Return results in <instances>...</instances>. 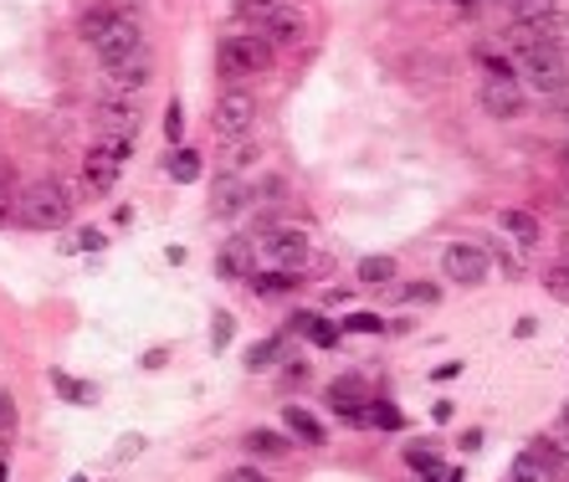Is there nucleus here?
<instances>
[{"label": "nucleus", "mask_w": 569, "mask_h": 482, "mask_svg": "<svg viewBox=\"0 0 569 482\" xmlns=\"http://www.w3.org/2000/svg\"><path fill=\"white\" fill-rule=\"evenodd\" d=\"M73 482H83V478H73Z\"/></svg>", "instance_id": "09e8293b"}, {"label": "nucleus", "mask_w": 569, "mask_h": 482, "mask_svg": "<svg viewBox=\"0 0 569 482\" xmlns=\"http://www.w3.org/2000/svg\"><path fill=\"white\" fill-rule=\"evenodd\" d=\"M252 287L262 293V298H277V293H293V272H252Z\"/></svg>", "instance_id": "b1692460"}, {"label": "nucleus", "mask_w": 569, "mask_h": 482, "mask_svg": "<svg viewBox=\"0 0 569 482\" xmlns=\"http://www.w3.org/2000/svg\"><path fill=\"white\" fill-rule=\"evenodd\" d=\"M478 103H482V113H488V119L513 123V119H524V113H528V92L518 88V83H482Z\"/></svg>", "instance_id": "6e6552de"}, {"label": "nucleus", "mask_w": 569, "mask_h": 482, "mask_svg": "<svg viewBox=\"0 0 569 482\" xmlns=\"http://www.w3.org/2000/svg\"><path fill=\"white\" fill-rule=\"evenodd\" d=\"M169 175H175L180 185L200 180V154H195V150H175V154H169Z\"/></svg>", "instance_id": "393cba45"}, {"label": "nucleus", "mask_w": 569, "mask_h": 482, "mask_svg": "<svg viewBox=\"0 0 569 482\" xmlns=\"http://www.w3.org/2000/svg\"><path fill=\"white\" fill-rule=\"evenodd\" d=\"M478 6H513V0H478Z\"/></svg>", "instance_id": "c03bdc74"}, {"label": "nucleus", "mask_w": 569, "mask_h": 482, "mask_svg": "<svg viewBox=\"0 0 569 482\" xmlns=\"http://www.w3.org/2000/svg\"><path fill=\"white\" fill-rule=\"evenodd\" d=\"M252 262H256V252L247 247V241H231V247L221 252V272H226V277H241V272L252 277Z\"/></svg>", "instance_id": "412c9836"}, {"label": "nucleus", "mask_w": 569, "mask_h": 482, "mask_svg": "<svg viewBox=\"0 0 569 482\" xmlns=\"http://www.w3.org/2000/svg\"><path fill=\"white\" fill-rule=\"evenodd\" d=\"M293 329H303L314 344H324V349L339 344V324H329V318H318V314H298L293 318Z\"/></svg>", "instance_id": "a211bd4d"}, {"label": "nucleus", "mask_w": 569, "mask_h": 482, "mask_svg": "<svg viewBox=\"0 0 569 482\" xmlns=\"http://www.w3.org/2000/svg\"><path fill=\"white\" fill-rule=\"evenodd\" d=\"M165 139L180 144V103H169V119H165Z\"/></svg>", "instance_id": "e433bc0d"}, {"label": "nucleus", "mask_w": 569, "mask_h": 482, "mask_svg": "<svg viewBox=\"0 0 569 482\" xmlns=\"http://www.w3.org/2000/svg\"><path fill=\"white\" fill-rule=\"evenodd\" d=\"M478 62H482V73H488V83H518L513 62L497 57V52H488V46H478Z\"/></svg>", "instance_id": "5701e85b"}, {"label": "nucleus", "mask_w": 569, "mask_h": 482, "mask_svg": "<svg viewBox=\"0 0 569 482\" xmlns=\"http://www.w3.org/2000/svg\"><path fill=\"white\" fill-rule=\"evenodd\" d=\"M11 431H15V401L0 391V437H11Z\"/></svg>", "instance_id": "f704fd0d"}, {"label": "nucleus", "mask_w": 569, "mask_h": 482, "mask_svg": "<svg viewBox=\"0 0 569 482\" xmlns=\"http://www.w3.org/2000/svg\"><path fill=\"white\" fill-rule=\"evenodd\" d=\"M329 401H333L339 410H344V406H370V395H364V380H360V375L333 380V385H329Z\"/></svg>", "instance_id": "6ab92c4d"}, {"label": "nucleus", "mask_w": 569, "mask_h": 482, "mask_svg": "<svg viewBox=\"0 0 569 482\" xmlns=\"http://www.w3.org/2000/svg\"><path fill=\"white\" fill-rule=\"evenodd\" d=\"M0 482H6V462H0Z\"/></svg>", "instance_id": "a18cd8bd"}, {"label": "nucleus", "mask_w": 569, "mask_h": 482, "mask_svg": "<svg viewBox=\"0 0 569 482\" xmlns=\"http://www.w3.org/2000/svg\"><path fill=\"white\" fill-rule=\"evenodd\" d=\"M67 216H73V200H67V190L57 180H31L15 196V221L31 231H57L67 227Z\"/></svg>", "instance_id": "f03ea898"}, {"label": "nucleus", "mask_w": 569, "mask_h": 482, "mask_svg": "<svg viewBox=\"0 0 569 482\" xmlns=\"http://www.w3.org/2000/svg\"><path fill=\"white\" fill-rule=\"evenodd\" d=\"M395 256H364L360 262V283L364 287H385V283H395Z\"/></svg>", "instance_id": "aec40b11"}, {"label": "nucleus", "mask_w": 569, "mask_h": 482, "mask_svg": "<svg viewBox=\"0 0 569 482\" xmlns=\"http://www.w3.org/2000/svg\"><path fill=\"white\" fill-rule=\"evenodd\" d=\"M226 482H267V478H262L256 468H231L226 472Z\"/></svg>", "instance_id": "4c0bfd02"}, {"label": "nucleus", "mask_w": 569, "mask_h": 482, "mask_svg": "<svg viewBox=\"0 0 569 482\" xmlns=\"http://www.w3.org/2000/svg\"><path fill=\"white\" fill-rule=\"evenodd\" d=\"M129 150H134V144H123V139H108V134L92 139V150L83 154V190H92V196H108V190L119 185Z\"/></svg>", "instance_id": "20e7f679"}, {"label": "nucleus", "mask_w": 569, "mask_h": 482, "mask_svg": "<svg viewBox=\"0 0 569 482\" xmlns=\"http://www.w3.org/2000/svg\"><path fill=\"white\" fill-rule=\"evenodd\" d=\"M283 421H287V431L303 441V447H324L329 441V431H324V421H318L314 410H303V406H287L283 410Z\"/></svg>", "instance_id": "4468645a"}, {"label": "nucleus", "mask_w": 569, "mask_h": 482, "mask_svg": "<svg viewBox=\"0 0 569 482\" xmlns=\"http://www.w3.org/2000/svg\"><path fill=\"white\" fill-rule=\"evenodd\" d=\"M139 123H144V119H139V108H134V103H129V108H123V103H108L103 113H98V134L134 144V139H139Z\"/></svg>", "instance_id": "9b49d317"}, {"label": "nucleus", "mask_w": 569, "mask_h": 482, "mask_svg": "<svg viewBox=\"0 0 569 482\" xmlns=\"http://www.w3.org/2000/svg\"><path fill=\"white\" fill-rule=\"evenodd\" d=\"M497 221H503V231H508L518 247H534V241H539V216H534V211H518V206H508V211L497 216Z\"/></svg>", "instance_id": "dca6fc26"}, {"label": "nucleus", "mask_w": 569, "mask_h": 482, "mask_svg": "<svg viewBox=\"0 0 569 482\" xmlns=\"http://www.w3.org/2000/svg\"><path fill=\"white\" fill-rule=\"evenodd\" d=\"M52 380H57V391L67 395V401H92V391H88V385H77V380H67V375H62V370H57V375H52Z\"/></svg>", "instance_id": "72a5a7b5"}, {"label": "nucleus", "mask_w": 569, "mask_h": 482, "mask_svg": "<svg viewBox=\"0 0 569 482\" xmlns=\"http://www.w3.org/2000/svg\"><path fill=\"white\" fill-rule=\"evenodd\" d=\"M247 200H252L247 180H237V175H221V180H216V190H210V211H216V216H237Z\"/></svg>", "instance_id": "ddd939ff"}, {"label": "nucleus", "mask_w": 569, "mask_h": 482, "mask_svg": "<svg viewBox=\"0 0 569 482\" xmlns=\"http://www.w3.org/2000/svg\"><path fill=\"white\" fill-rule=\"evenodd\" d=\"M513 333H518V339H534V333H539V324H534V318H518V329H513Z\"/></svg>", "instance_id": "79ce46f5"}, {"label": "nucleus", "mask_w": 569, "mask_h": 482, "mask_svg": "<svg viewBox=\"0 0 569 482\" xmlns=\"http://www.w3.org/2000/svg\"><path fill=\"white\" fill-rule=\"evenodd\" d=\"M405 468H416V472L436 468V457H431V447H416V452H405Z\"/></svg>", "instance_id": "c9c22d12"}, {"label": "nucleus", "mask_w": 569, "mask_h": 482, "mask_svg": "<svg viewBox=\"0 0 569 482\" xmlns=\"http://www.w3.org/2000/svg\"><path fill=\"white\" fill-rule=\"evenodd\" d=\"M231 339V314H216V349Z\"/></svg>", "instance_id": "ea45409f"}, {"label": "nucleus", "mask_w": 569, "mask_h": 482, "mask_svg": "<svg viewBox=\"0 0 569 482\" xmlns=\"http://www.w3.org/2000/svg\"><path fill=\"white\" fill-rule=\"evenodd\" d=\"M513 15H518V26H549L559 15V0H513Z\"/></svg>", "instance_id": "f3484780"}, {"label": "nucleus", "mask_w": 569, "mask_h": 482, "mask_svg": "<svg viewBox=\"0 0 569 482\" xmlns=\"http://www.w3.org/2000/svg\"><path fill=\"white\" fill-rule=\"evenodd\" d=\"M565 247H569V241H565ZM565 262H569V252H565Z\"/></svg>", "instance_id": "49530a36"}, {"label": "nucleus", "mask_w": 569, "mask_h": 482, "mask_svg": "<svg viewBox=\"0 0 569 482\" xmlns=\"http://www.w3.org/2000/svg\"><path fill=\"white\" fill-rule=\"evenodd\" d=\"M277 354H283V344H277V339H262V344L247 349V370H267Z\"/></svg>", "instance_id": "c85d7f7f"}, {"label": "nucleus", "mask_w": 569, "mask_h": 482, "mask_svg": "<svg viewBox=\"0 0 569 482\" xmlns=\"http://www.w3.org/2000/svg\"><path fill=\"white\" fill-rule=\"evenodd\" d=\"M150 52H139V57H129V62H113V67H108V83H113V88L119 92H139L144 88V83H150Z\"/></svg>", "instance_id": "f8f14e48"}, {"label": "nucleus", "mask_w": 569, "mask_h": 482, "mask_svg": "<svg viewBox=\"0 0 569 482\" xmlns=\"http://www.w3.org/2000/svg\"><path fill=\"white\" fill-rule=\"evenodd\" d=\"M565 421H569V406H565Z\"/></svg>", "instance_id": "de8ad7c7"}, {"label": "nucleus", "mask_w": 569, "mask_h": 482, "mask_svg": "<svg viewBox=\"0 0 569 482\" xmlns=\"http://www.w3.org/2000/svg\"><path fill=\"white\" fill-rule=\"evenodd\" d=\"M88 46L98 52V62H103V67H113V62H129V57H139V52H144V31H139L134 11H119L103 31H98V36H92Z\"/></svg>", "instance_id": "39448f33"}, {"label": "nucleus", "mask_w": 569, "mask_h": 482, "mask_svg": "<svg viewBox=\"0 0 569 482\" xmlns=\"http://www.w3.org/2000/svg\"><path fill=\"white\" fill-rule=\"evenodd\" d=\"M508 57H513V73H518V88H534V92H544V98H555L569 83L565 52H559V42H549L539 26H513Z\"/></svg>", "instance_id": "f257e3e1"}, {"label": "nucleus", "mask_w": 569, "mask_h": 482, "mask_svg": "<svg viewBox=\"0 0 569 482\" xmlns=\"http://www.w3.org/2000/svg\"><path fill=\"white\" fill-rule=\"evenodd\" d=\"M436 298H441V287L436 283H411L405 287V303H436Z\"/></svg>", "instance_id": "473e14b6"}, {"label": "nucleus", "mask_w": 569, "mask_h": 482, "mask_svg": "<svg viewBox=\"0 0 569 482\" xmlns=\"http://www.w3.org/2000/svg\"><path fill=\"white\" fill-rule=\"evenodd\" d=\"M77 247H83V252H98V247H103V237H98V231H83V237L73 241V252Z\"/></svg>", "instance_id": "58836bf2"}, {"label": "nucleus", "mask_w": 569, "mask_h": 482, "mask_svg": "<svg viewBox=\"0 0 569 482\" xmlns=\"http://www.w3.org/2000/svg\"><path fill=\"white\" fill-rule=\"evenodd\" d=\"M513 482H549V472L539 468V457L534 452H518L513 457Z\"/></svg>", "instance_id": "a878e982"}, {"label": "nucleus", "mask_w": 569, "mask_h": 482, "mask_svg": "<svg viewBox=\"0 0 569 482\" xmlns=\"http://www.w3.org/2000/svg\"><path fill=\"white\" fill-rule=\"evenodd\" d=\"M210 123H216V134H221V139H241L256 123V98L247 88H226L221 98H216Z\"/></svg>", "instance_id": "423d86ee"}, {"label": "nucleus", "mask_w": 569, "mask_h": 482, "mask_svg": "<svg viewBox=\"0 0 569 482\" xmlns=\"http://www.w3.org/2000/svg\"><path fill=\"white\" fill-rule=\"evenodd\" d=\"M364 410H370V426H380V431H401L405 426V416L390 401H375V406H364Z\"/></svg>", "instance_id": "bb28decb"}, {"label": "nucleus", "mask_w": 569, "mask_h": 482, "mask_svg": "<svg viewBox=\"0 0 569 482\" xmlns=\"http://www.w3.org/2000/svg\"><path fill=\"white\" fill-rule=\"evenodd\" d=\"M441 272H447L457 287H478L488 277V252L472 247V241H451L447 252H441Z\"/></svg>", "instance_id": "0eeeda50"}, {"label": "nucleus", "mask_w": 569, "mask_h": 482, "mask_svg": "<svg viewBox=\"0 0 569 482\" xmlns=\"http://www.w3.org/2000/svg\"><path fill=\"white\" fill-rule=\"evenodd\" d=\"M544 287H549V298L569 303V262H555V267L544 272Z\"/></svg>", "instance_id": "cd10ccee"}, {"label": "nucleus", "mask_w": 569, "mask_h": 482, "mask_svg": "<svg viewBox=\"0 0 569 482\" xmlns=\"http://www.w3.org/2000/svg\"><path fill=\"white\" fill-rule=\"evenodd\" d=\"M252 160H256V144H237V150L226 154V175H237V169L252 165Z\"/></svg>", "instance_id": "2f4dec72"}, {"label": "nucleus", "mask_w": 569, "mask_h": 482, "mask_svg": "<svg viewBox=\"0 0 569 482\" xmlns=\"http://www.w3.org/2000/svg\"><path fill=\"white\" fill-rule=\"evenodd\" d=\"M277 6H283V0H237V15H241V21H256V26H262V21H267Z\"/></svg>", "instance_id": "c756f323"}, {"label": "nucleus", "mask_w": 569, "mask_h": 482, "mask_svg": "<svg viewBox=\"0 0 569 482\" xmlns=\"http://www.w3.org/2000/svg\"><path fill=\"white\" fill-rule=\"evenodd\" d=\"M262 252H267L283 272H298L303 262H308V237H303V231H287V227L283 231H267Z\"/></svg>", "instance_id": "9d476101"}, {"label": "nucleus", "mask_w": 569, "mask_h": 482, "mask_svg": "<svg viewBox=\"0 0 569 482\" xmlns=\"http://www.w3.org/2000/svg\"><path fill=\"white\" fill-rule=\"evenodd\" d=\"M457 375H462V364H457V360H451V364H436V370H431V380H457Z\"/></svg>", "instance_id": "a19ab883"}, {"label": "nucleus", "mask_w": 569, "mask_h": 482, "mask_svg": "<svg viewBox=\"0 0 569 482\" xmlns=\"http://www.w3.org/2000/svg\"><path fill=\"white\" fill-rule=\"evenodd\" d=\"M247 452L252 457H267V462H277V457L293 452V441L283 437V431H267V426H252L247 431Z\"/></svg>", "instance_id": "2eb2a0df"}, {"label": "nucleus", "mask_w": 569, "mask_h": 482, "mask_svg": "<svg viewBox=\"0 0 569 482\" xmlns=\"http://www.w3.org/2000/svg\"><path fill=\"white\" fill-rule=\"evenodd\" d=\"M528 452L539 457V468L549 472V482H565V462H559V447L549 437H539V441H528Z\"/></svg>", "instance_id": "4be33fe9"}, {"label": "nucleus", "mask_w": 569, "mask_h": 482, "mask_svg": "<svg viewBox=\"0 0 569 482\" xmlns=\"http://www.w3.org/2000/svg\"><path fill=\"white\" fill-rule=\"evenodd\" d=\"M339 329H349V333H380V329H385V318H380V314H349Z\"/></svg>", "instance_id": "7c9ffc66"}, {"label": "nucleus", "mask_w": 569, "mask_h": 482, "mask_svg": "<svg viewBox=\"0 0 569 482\" xmlns=\"http://www.w3.org/2000/svg\"><path fill=\"white\" fill-rule=\"evenodd\" d=\"M303 36H308V15H303L298 6H287V0L262 21V42H267L272 52H277V46H298Z\"/></svg>", "instance_id": "1a4fd4ad"}, {"label": "nucleus", "mask_w": 569, "mask_h": 482, "mask_svg": "<svg viewBox=\"0 0 569 482\" xmlns=\"http://www.w3.org/2000/svg\"><path fill=\"white\" fill-rule=\"evenodd\" d=\"M267 67H272V46L262 42V31H237V36H226L216 46V73L226 83H247V77L267 73Z\"/></svg>", "instance_id": "7ed1b4c3"}, {"label": "nucleus", "mask_w": 569, "mask_h": 482, "mask_svg": "<svg viewBox=\"0 0 569 482\" xmlns=\"http://www.w3.org/2000/svg\"><path fill=\"white\" fill-rule=\"evenodd\" d=\"M549 103H555V108H559V113H569V83H565V88H559V92H555V98H549Z\"/></svg>", "instance_id": "37998d69"}]
</instances>
